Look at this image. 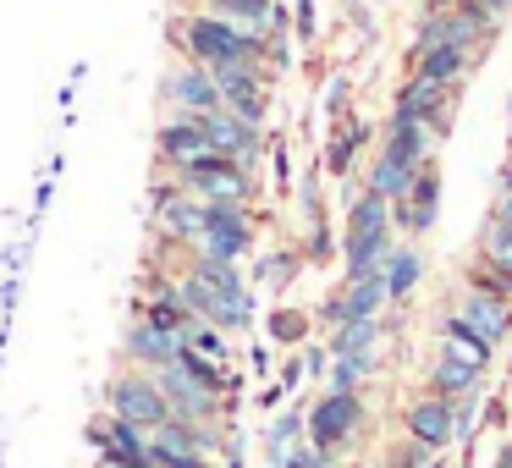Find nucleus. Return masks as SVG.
<instances>
[{
    "label": "nucleus",
    "mask_w": 512,
    "mask_h": 468,
    "mask_svg": "<svg viewBox=\"0 0 512 468\" xmlns=\"http://www.w3.org/2000/svg\"><path fill=\"white\" fill-rule=\"evenodd\" d=\"M248 369H254V375H270V342L248 347Z\"/></svg>",
    "instance_id": "45"
},
{
    "label": "nucleus",
    "mask_w": 512,
    "mask_h": 468,
    "mask_svg": "<svg viewBox=\"0 0 512 468\" xmlns=\"http://www.w3.org/2000/svg\"><path fill=\"white\" fill-rule=\"evenodd\" d=\"M435 353H446V358H457V364H468V369H479V375H485L490 358H496V347H485L452 309H446L441 314V347H435Z\"/></svg>",
    "instance_id": "24"
},
{
    "label": "nucleus",
    "mask_w": 512,
    "mask_h": 468,
    "mask_svg": "<svg viewBox=\"0 0 512 468\" xmlns=\"http://www.w3.org/2000/svg\"><path fill=\"white\" fill-rule=\"evenodd\" d=\"M166 45L177 61H193L204 72L221 67H265V39L221 23L210 12H171L166 17Z\"/></svg>",
    "instance_id": "1"
},
{
    "label": "nucleus",
    "mask_w": 512,
    "mask_h": 468,
    "mask_svg": "<svg viewBox=\"0 0 512 468\" xmlns=\"http://www.w3.org/2000/svg\"><path fill=\"white\" fill-rule=\"evenodd\" d=\"M149 468H215L210 457H149Z\"/></svg>",
    "instance_id": "44"
},
{
    "label": "nucleus",
    "mask_w": 512,
    "mask_h": 468,
    "mask_svg": "<svg viewBox=\"0 0 512 468\" xmlns=\"http://www.w3.org/2000/svg\"><path fill=\"white\" fill-rule=\"evenodd\" d=\"M479 386H485V375H479V369H468V364H457V358H446V353H435L430 369H424V391H435V397H446V402L474 397Z\"/></svg>",
    "instance_id": "23"
},
{
    "label": "nucleus",
    "mask_w": 512,
    "mask_h": 468,
    "mask_svg": "<svg viewBox=\"0 0 512 468\" xmlns=\"http://www.w3.org/2000/svg\"><path fill=\"white\" fill-rule=\"evenodd\" d=\"M210 155V138H204L199 116H160L155 127V171H182L188 160Z\"/></svg>",
    "instance_id": "15"
},
{
    "label": "nucleus",
    "mask_w": 512,
    "mask_h": 468,
    "mask_svg": "<svg viewBox=\"0 0 512 468\" xmlns=\"http://www.w3.org/2000/svg\"><path fill=\"white\" fill-rule=\"evenodd\" d=\"M424 281V254L413 243H391V254L380 259V287H386V309L408 303Z\"/></svg>",
    "instance_id": "20"
},
{
    "label": "nucleus",
    "mask_w": 512,
    "mask_h": 468,
    "mask_svg": "<svg viewBox=\"0 0 512 468\" xmlns=\"http://www.w3.org/2000/svg\"><path fill=\"white\" fill-rule=\"evenodd\" d=\"M375 314H386L380 270H375V276H358V281H342V287L314 309V320H320L325 331H336V325H347V320H375Z\"/></svg>",
    "instance_id": "13"
},
{
    "label": "nucleus",
    "mask_w": 512,
    "mask_h": 468,
    "mask_svg": "<svg viewBox=\"0 0 512 468\" xmlns=\"http://www.w3.org/2000/svg\"><path fill=\"white\" fill-rule=\"evenodd\" d=\"M457 320L468 325V331L479 336L485 347H501L512 336V303L507 298H496V292H474V287H463V298H457Z\"/></svg>",
    "instance_id": "16"
},
{
    "label": "nucleus",
    "mask_w": 512,
    "mask_h": 468,
    "mask_svg": "<svg viewBox=\"0 0 512 468\" xmlns=\"http://www.w3.org/2000/svg\"><path fill=\"white\" fill-rule=\"evenodd\" d=\"M490 215H496V221H507V226H512V166L501 171V188H496V210H490Z\"/></svg>",
    "instance_id": "42"
},
{
    "label": "nucleus",
    "mask_w": 512,
    "mask_h": 468,
    "mask_svg": "<svg viewBox=\"0 0 512 468\" xmlns=\"http://www.w3.org/2000/svg\"><path fill=\"white\" fill-rule=\"evenodd\" d=\"M391 243H397V232H391V204L358 188V193H353V204H347V232L336 237L342 281L375 276V270H380V259L391 254Z\"/></svg>",
    "instance_id": "2"
},
{
    "label": "nucleus",
    "mask_w": 512,
    "mask_h": 468,
    "mask_svg": "<svg viewBox=\"0 0 512 468\" xmlns=\"http://www.w3.org/2000/svg\"><path fill=\"white\" fill-rule=\"evenodd\" d=\"M364 144H369V122L364 116H336V127H331V144H325V166L320 171H331V177H347V171L358 166V155H364Z\"/></svg>",
    "instance_id": "22"
},
{
    "label": "nucleus",
    "mask_w": 512,
    "mask_h": 468,
    "mask_svg": "<svg viewBox=\"0 0 512 468\" xmlns=\"http://www.w3.org/2000/svg\"><path fill=\"white\" fill-rule=\"evenodd\" d=\"M94 468H144V463H116V457H94Z\"/></svg>",
    "instance_id": "47"
},
{
    "label": "nucleus",
    "mask_w": 512,
    "mask_h": 468,
    "mask_svg": "<svg viewBox=\"0 0 512 468\" xmlns=\"http://www.w3.org/2000/svg\"><path fill=\"white\" fill-rule=\"evenodd\" d=\"M364 424H369L364 391H320V397L303 408V441H309L325 463H336V457L364 435Z\"/></svg>",
    "instance_id": "3"
},
{
    "label": "nucleus",
    "mask_w": 512,
    "mask_h": 468,
    "mask_svg": "<svg viewBox=\"0 0 512 468\" xmlns=\"http://www.w3.org/2000/svg\"><path fill=\"white\" fill-rule=\"evenodd\" d=\"M155 100H160L166 116H210V111H221V89H215V78L204 67H193V61H171V67L160 72Z\"/></svg>",
    "instance_id": "8"
},
{
    "label": "nucleus",
    "mask_w": 512,
    "mask_h": 468,
    "mask_svg": "<svg viewBox=\"0 0 512 468\" xmlns=\"http://www.w3.org/2000/svg\"><path fill=\"white\" fill-rule=\"evenodd\" d=\"M171 177H177L193 199H204V204H254L259 199V177H254V171L232 166V160H221V155H199V160H188L182 171H171Z\"/></svg>",
    "instance_id": "6"
},
{
    "label": "nucleus",
    "mask_w": 512,
    "mask_h": 468,
    "mask_svg": "<svg viewBox=\"0 0 512 468\" xmlns=\"http://www.w3.org/2000/svg\"><path fill=\"white\" fill-rule=\"evenodd\" d=\"M287 12H292V34H298V39L320 34V0H292Z\"/></svg>",
    "instance_id": "36"
},
{
    "label": "nucleus",
    "mask_w": 512,
    "mask_h": 468,
    "mask_svg": "<svg viewBox=\"0 0 512 468\" xmlns=\"http://www.w3.org/2000/svg\"><path fill=\"white\" fill-rule=\"evenodd\" d=\"M254 248H259V210L254 204H204V226H199L193 254L243 265Z\"/></svg>",
    "instance_id": "5"
},
{
    "label": "nucleus",
    "mask_w": 512,
    "mask_h": 468,
    "mask_svg": "<svg viewBox=\"0 0 512 468\" xmlns=\"http://www.w3.org/2000/svg\"><path fill=\"white\" fill-rule=\"evenodd\" d=\"M182 347H188V353H199V358H210V364H232V358H237L232 336L215 331V325H204V320H193L188 331H182Z\"/></svg>",
    "instance_id": "29"
},
{
    "label": "nucleus",
    "mask_w": 512,
    "mask_h": 468,
    "mask_svg": "<svg viewBox=\"0 0 512 468\" xmlns=\"http://www.w3.org/2000/svg\"><path fill=\"white\" fill-rule=\"evenodd\" d=\"M298 441H303V402H292V408H281L276 419L265 424V463H276V457Z\"/></svg>",
    "instance_id": "31"
},
{
    "label": "nucleus",
    "mask_w": 512,
    "mask_h": 468,
    "mask_svg": "<svg viewBox=\"0 0 512 468\" xmlns=\"http://www.w3.org/2000/svg\"><path fill=\"white\" fill-rule=\"evenodd\" d=\"M430 144H435L430 127H419V122H386V138H380L375 155L386 160V166H397V171H419V166H430Z\"/></svg>",
    "instance_id": "19"
},
{
    "label": "nucleus",
    "mask_w": 512,
    "mask_h": 468,
    "mask_svg": "<svg viewBox=\"0 0 512 468\" xmlns=\"http://www.w3.org/2000/svg\"><path fill=\"white\" fill-rule=\"evenodd\" d=\"M215 89H221V111H232L237 122L265 127L270 122V89H276V72L270 67H221L210 72Z\"/></svg>",
    "instance_id": "9"
},
{
    "label": "nucleus",
    "mask_w": 512,
    "mask_h": 468,
    "mask_svg": "<svg viewBox=\"0 0 512 468\" xmlns=\"http://www.w3.org/2000/svg\"><path fill=\"white\" fill-rule=\"evenodd\" d=\"M298 270H303V254H298V248H276V254L259 259L248 281H259V287H292V281H298Z\"/></svg>",
    "instance_id": "32"
},
{
    "label": "nucleus",
    "mask_w": 512,
    "mask_h": 468,
    "mask_svg": "<svg viewBox=\"0 0 512 468\" xmlns=\"http://www.w3.org/2000/svg\"><path fill=\"white\" fill-rule=\"evenodd\" d=\"M270 6L276 0H193V12H210V17H221V23L243 28L254 39L270 34Z\"/></svg>",
    "instance_id": "25"
},
{
    "label": "nucleus",
    "mask_w": 512,
    "mask_h": 468,
    "mask_svg": "<svg viewBox=\"0 0 512 468\" xmlns=\"http://www.w3.org/2000/svg\"><path fill=\"white\" fill-rule=\"evenodd\" d=\"M17 298H23V276H6V281H0V331H12Z\"/></svg>",
    "instance_id": "39"
},
{
    "label": "nucleus",
    "mask_w": 512,
    "mask_h": 468,
    "mask_svg": "<svg viewBox=\"0 0 512 468\" xmlns=\"http://www.w3.org/2000/svg\"><path fill=\"white\" fill-rule=\"evenodd\" d=\"M149 226H155V248L188 254L204 226V199H193L171 171H155V182H149Z\"/></svg>",
    "instance_id": "4"
},
{
    "label": "nucleus",
    "mask_w": 512,
    "mask_h": 468,
    "mask_svg": "<svg viewBox=\"0 0 512 468\" xmlns=\"http://www.w3.org/2000/svg\"><path fill=\"white\" fill-rule=\"evenodd\" d=\"M424 6H452V0H424Z\"/></svg>",
    "instance_id": "51"
},
{
    "label": "nucleus",
    "mask_w": 512,
    "mask_h": 468,
    "mask_svg": "<svg viewBox=\"0 0 512 468\" xmlns=\"http://www.w3.org/2000/svg\"><path fill=\"white\" fill-rule=\"evenodd\" d=\"M490 468H512V441L501 446V457H496V463H490Z\"/></svg>",
    "instance_id": "48"
},
{
    "label": "nucleus",
    "mask_w": 512,
    "mask_h": 468,
    "mask_svg": "<svg viewBox=\"0 0 512 468\" xmlns=\"http://www.w3.org/2000/svg\"><path fill=\"white\" fill-rule=\"evenodd\" d=\"M380 369V353H353V358H331L325 364V391H364Z\"/></svg>",
    "instance_id": "28"
},
{
    "label": "nucleus",
    "mask_w": 512,
    "mask_h": 468,
    "mask_svg": "<svg viewBox=\"0 0 512 468\" xmlns=\"http://www.w3.org/2000/svg\"><path fill=\"white\" fill-rule=\"evenodd\" d=\"M380 468H441V452H430V446H419V441L402 435V441L386 452V463H380Z\"/></svg>",
    "instance_id": "33"
},
{
    "label": "nucleus",
    "mask_w": 512,
    "mask_h": 468,
    "mask_svg": "<svg viewBox=\"0 0 512 468\" xmlns=\"http://www.w3.org/2000/svg\"><path fill=\"white\" fill-rule=\"evenodd\" d=\"M270 177H276V188L287 193L292 188V149H287V138H270Z\"/></svg>",
    "instance_id": "37"
},
{
    "label": "nucleus",
    "mask_w": 512,
    "mask_h": 468,
    "mask_svg": "<svg viewBox=\"0 0 512 468\" xmlns=\"http://www.w3.org/2000/svg\"><path fill=\"white\" fill-rule=\"evenodd\" d=\"M309 325H314L309 314H303V309H287V303L265 314V336H270V347H303V342H309Z\"/></svg>",
    "instance_id": "30"
},
{
    "label": "nucleus",
    "mask_w": 512,
    "mask_h": 468,
    "mask_svg": "<svg viewBox=\"0 0 512 468\" xmlns=\"http://www.w3.org/2000/svg\"><path fill=\"white\" fill-rule=\"evenodd\" d=\"M479 265L512 287V226L496 221V215L485 221V237H479Z\"/></svg>",
    "instance_id": "27"
},
{
    "label": "nucleus",
    "mask_w": 512,
    "mask_h": 468,
    "mask_svg": "<svg viewBox=\"0 0 512 468\" xmlns=\"http://www.w3.org/2000/svg\"><path fill=\"white\" fill-rule=\"evenodd\" d=\"M298 364H303V375H320V380H325V364H331L325 342H303V347H298Z\"/></svg>",
    "instance_id": "40"
},
{
    "label": "nucleus",
    "mask_w": 512,
    "mask_h": 468,
    "mask_svg": "<svg viewBox=\"0 0 512 468\" xmlns=\"http://www.w3.org/2000/svg\"><path fill=\"white\" fill-rule=\"evenodd\" d=\"M402 430H408V441L430 446V452H446V446L457 441V430H452V402L435 397V391L413 397L408 408H402Z\"/></svg>",
    "instance_id": "17"
},
{
    "label": "nucleus",
    "mask_w": 512,
    "mask_h": 468,
    "mask_svg": "<svg viewBox=\"0 0 512 468\" xmlns=\"http://www.w3.org/2000/svg\"><path fill=\"white\" fill-rule=\"evenodd\" d=\"M105 413L138 424V430H155V424L171 419V408H166V397H160L155 375H149V369H133V364H122L111 380H105Z\"/></svg>",
    "instance_id": "7"
},
{
    "label": "nucleus",
    "mask_w": 512,
    "mask_h": 468,
    "mask_svg": "<svg viewBox=\"0 0 512 468\" xmlns=\"http://www.w3.org/2000/svg\"><path fill=\"white\" fill-rule=\"evenodd\" d=\"M435 215H441V171L435 166H419L397 204H391V232H408V237H424L435 232Z\"/></svg>",
    "instance_id": "12"
},
{
    "label": "nucleus",
    "mask_w": 512,
    "mask_h": 468,
    "mask_svg": "<svg viewBox=\"0 0 512 468\" xmlns=\"http://www.w3.org/2000/svg\"><path fill=\"white\" fill-rule=\"evenodd\" d=\"M298 386H303V364H298V358H287V364H281V375H276V391H281V397H292Z\"/></svg>",
    "instance_id": "43"
},
{
    "label": "nucleus",
    "mask_w": 512,
    "mask_h": 468,
    "mask_svg": "<svg viewBox=\"0 0 512 468\" xmlns=\"http://www.w3.org/2000/svg\"><path fill=\"white\" fill-rule=\"evenodd\" d=\"M325 111H331V116H347V78H342V72L325 83Z\"/></svg>",
    "instance_id": "41"
},
{
    "label": "nucleus",
    "mask_w": 512,
    "mask_h": 468,
    "mask_svg": "<svg viewBox=\"0 0 512 468\" xmlns=\"http://www.w3.org/2000/svg\"><path fill=\"white\" fill-rule=\"evenodd\" d=\"M474 56L479 50H468V45H430V50H419V56H408V72L441 83V89H457V83L468 78V67H474Z\"/></svg>",
    "instance_id": "21"
},
{
    "label": "nucleus",
    "mask_w": 512,
    "mask_h": 468,
    "mask_svg": "<svg viewBox=\"0 0 512 468\" xmlns=\"http://www.w3.org/2000/svg\"><path fill=\"white\" fill-rule=\"evenodd\" d=\"M369 468H380V463H369Z\"/></svg>",
    "instance_id": "52"
},
{
    "label": "nucleus",
    "mask_w": 512,
    "mask_h": 468,
    "mask_svg": "<svg viewBox=\"0 0 512 468\" xmlns=\"http://www.w3.org/2000/svg\"><path fill=\"white\" fill-rule=\"evenodd\" d=\"M507 408H512V369H507Z\"/></svg>",
    "instance_id": "50"
},
{
    "label": "nucleus",
    "mask_w": 512,
    "mask_h": 468,
    "mask_svg": "<svg viewBox=\"0 0 512 468\" xmlns=\"http://www.w3.org/2000/svg\"><path fill=\"white\" fill-rule=\"evenodd\" d=\"M452 94L457 89H441V83H430V78H413L408 72V83H402L397 94H391V122H419V127H430L435 138L452 127Z\"/></svg>",
    "instance_id": "11"
},
{
    "label": "nucleus",
    "mask_w": 512,
    "mask_h": 468,
    "mask_svg": "<svg viewBox=\"0 0 512 468\" xmlns=\"http://www.w3.org/2000/svg\"><path fill=\"white\" fill-rule=\"evenodd\" d=\"M320 468H353V463H342V457H336V463H320Z\"/></svg>",
    "instance_id": "49"
},
{
    "label": "nucleus",
    "mask_w": 512,
    "mask_h": 468,
    "mask_svg": "<svg viewBox=\"0 0 512 468\" xmlns=\"http://www.w3.org/2000/svg\"><path fill=\"white\" fill-rule=\"evenodd\" d=\"M380 342H386V314H375V320H347V325H336V331H325V353L331 358L380 353Z\"/></svg>",
    "instance_id": "26"
},
{
    "label": "nucleus",
    "mask_w": 512,
    "mask_h": 468,
    "mask_svg": "<svg viewBox=\"0 0 512 468\" xmlns=\"http://www.w3.org/2000/svg\"><path fill=\"white\" fill-rule=\"evenodd\" d=\"M83 441L94 446V457H116V463H144L149 468V430L116 419V413H105V408L83 424Z\"/></svg>",
    "instance_id": "14"
},
{
    "label": "nucleus",
    "mask_w": 512,
    "mask_h": 468,
    "mask_svg": "<svg viewBox=\"0 0 512 468\" xmlns=\"http://www.w3.org/2000/svg\"><path fill=\"white\" fill-rule=\"evenodd\" d=\"M292 193H298V210H303V226L325 221V193H320V171H309L303 182H292Z\"/></svg>",
    "instance_id": "35"
},
{
    "label": "nucleus",
    "mask_w": 512,
    "mask_h": 468,
    "mask_svg": "<svg viewBox=\"0 0 512 468\" xmlns=\"http://www.w3.org/2000/svg\"><path fill=\"white\" fill-rule=\"evenodd\" d=\"M298 254H303V265H325V259L336 254L331 221H314V226H303V243H298Z\"/></svg>",
    "instance_id": "34"
},
{
    "label": "nucleus",
    "mask_w": 512,
    "mask_h": 468,
    "mask_svg": "<svg viewBox=\"0 0 512 468\" xmlns=\"http://www.w3.org/2000/svg\"><path fill=\"white\" fill-rule=\"evenodd\" d=\"M320 463H325V457L314 452L309 441H298V446H287V452H281L276 463H265V468H320Z\"/></svg>",
    "instance_id": "38"
},
{
    "label": "nucleus",
    "mask_w": 512,
    "mask_h": 468,
    "mask_svg": "<svg viewBox=\"0 0 512 468\" xmlns=\"http://www.w3.org/2000/svg\"><path fill=\"white\" fill-rule=\"evenodd\" d=\"M474 6H479V12H490V17H496V23H501V12H507L512 0H474Z\"/></svg>",
    "instance_id": "46"
},
{
    "label": "nucleus",
    "mask_w": 512,
    "mask_h": 468,
    "mask_svg": "<svg viewBox=\"0 0 512 468\" xmlns=\"http://www.w3.org/2000/svg\"><path fill=\"white\" fill-rule=\"evenodd\" d=\"M177 353H182V336L155 331V325L138 320V314L122 325V364H133V369H160V364H171Z\"/></svg>",
    "instance_id": "18"
},
{
    "label": "nucleus",
    "mask_w": 512,
    "mask_h": 468,
    "mask_svg": "<svg viewBox=\"0 0 512 468\" xmlns=\"http://www.w3.org/2000/svg\"><path fill=\"white\" fill-rule=\"evenodd\" d=\"M199 122H204V138H210V155H221V160H232V166H243L259 177V166H265V155H270L265 127L237 122L232 111H210V116H199Z\"/></svg>",
    "instance_id": "10"
}]
</instances>
